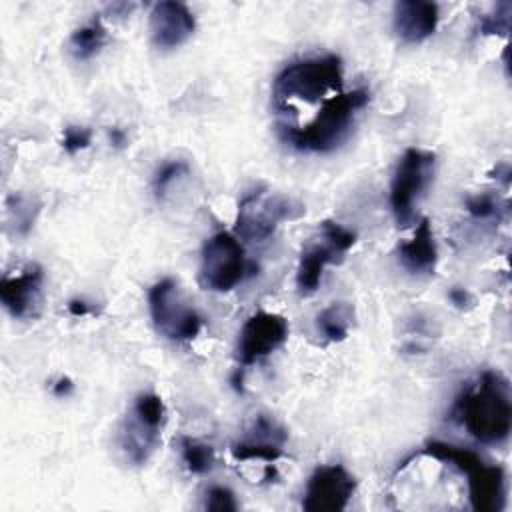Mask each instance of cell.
Segmentation results:
<instances>
[{
    "instance_id": "6da1fadb",
    "label": "cell",
    "mask_w": 512,
    "mask_h": 512,
    "mask_svg": "<svg viewBox=\"0 0 512 512\" xmlns=\"http://www.w3.org/2000/svg\"><path fill=\"white\" fill-rule=\"evenodd\" d=\"M454 416L478 442H504L512 428L508 380L494 370L482 372L478 382L458 396L454 404Z\"/></svg>"
},
{
    "instance_id": "7a4b0ae2",
    "label": "cell",
    "mask_w": 512,
    "mask_h": 512,
    "mask_svg": "<svg viewBox=\"0 0 512 512\" xmlns=\"http://www.w3.org/2000/svg\"><path fill=\"white\" fill-rule=\"evenodd\" d=\"M370 92L354 88L338 92L324 102L316 118L306 126H282V138L302 152H330L348 134L354 116L368 104Z\"/></svg>"
},
{
    "instance_id": "3957f363",
    "label": "cell",
    "mask_w": 512,
    "mask_h": 512,
    "mask_svg": "<svg viewBox=\"0 0 512 512\" xmlns=\"http://www.w3.org/2000/svg\"><path fill=\"white\" fill-rule=\"evenodd\" d=\"M422 456H430L440 462H448L468 476V496L472 510L476 512H500L506 502V476L502 466L486 464L476 452L446 444L440 440L428 442Z\"/></svg>"
},
{
    "instance_id": "277c9868",
    "label": "cell",
    "mask_w": 512,
    "mask_h": 512,
    "mask_svg": "<svg viewBox=\"0 0 512 512\" xmlns=\"http://www.w3.org/2000/svg\"><path fill=\"white\" fill-rule=\"evenodd\" d=\"M342 58L336 54H324L314 58H304L284 66L274 78V100L284 106L292 98L306 102H316L328 92L338 94L342 88Z\"/></svg>"
},
{
    "instance_id": "5b68a950",
    "label": "cell",
    "mask_w": 512,
    "mask_h": 512,
    "mask_svg": "<svg viewBox=\"0 0 512 512\" xmlns=\"http://www.w3.org/2000/svg\"><path fill=\"white\" fill-rule=\"evenodd\" d=\"M356 244V234L334 220H324L318 236L312 238L300 252L296 268V288L302 296L318 290L324 268L344 260L348 250Z\"/></svg>"
},
{
    "instance_id": "8992f818",
    "label": "cell",
    "mask_w": 512,
    "mask_h": 512,
    "mask_svg": "<svg viewBox=\"0 0 512 512\" xmlns=\"http://www.w3.org/2000/svg\"><path fill=\"white\" fill-rule=\"evenodd\" d=\"M166 422V406L154 392H142L134 398L128 416L118 430V444L132 464H144L156 450Z\"/></svg>"
},
{
    "instance_id": "52a82bcc",
    "label": "cell",
    "mask_w": 512,
    "mask_h": 512,
    "mask_svg": "<svg viewBox=\"0 0 512 512\" xmlns=\"http://www.w3.org/2000/svg\"><path fill=\"white\" fill-rule=\"evenodd\" d=\"M302 214L304 206L298 200L260 188L240 200L234 228L248 242H264L276 232L280 222L296 220Z\"/></svg>"
},
{
    "instance_id": "ba28073f",
    "label": "cell",
    "mask_w": 512,
    "mask_h": 512,
    "mask_svg": "<svg viewBox=\"0 0 512 512\" xmlns=\"http://www.w3.org/2000/svg\"><path fill=\"white\" fill-rule=\"evenodd\" d=\"M148 308L156 330L168 340L188 342L202 330V316L190 306L172 278H164L150 288Z\"/></svg>"
},
{
    "instance_id": "9c48e42d",
    "label": "cell",
    "mask_w": 512,
    "mask_h": 512,
    "mask_svg": "<svg viewBox=\"0 0 512 512\" xmlns=\"http://www.w3.org/2000/svg\"><path fill=\"white\" fill-rule=\"evenodd\" d=\"M436 166V154L424 148H408L396 164L390 182V208L398 226H410L414 206L428 188Z\"/></svg>"
},
{
    "instance_id": "30bf717a",
    "label": "cell",
    "mask_w": 512,
    "mask_h": 512,
    "mask_svg": "<svg viewBox=\"0 0 512 512\" xmlns=\"http://www.w3.org/2000/svg\"><path fill=\"white\" fill-rule=\"evenodd\" d=\"M248 272L242 244L226 230L212 234L202 248L198 282L204 290L230 292Z\"/></svg>"
},
{
    "instance_id": "8fae6325",
    "label": "cell",
    "mask_w": 512,
    "mask_h": 512,
    "mask_svg": "<svg viewBox=\"0 0 512 512\" xmlns=\"http://www.w3.org/2000/svg\"><path fill=\"white\" fill-rule=\"evenodd\" d=\"M288 322L284 316L258 310L242 326L238 336L236 358L242 368L256 364L258 360L276 352L288 340Z\"/></svg>"
},
{
    "instance_id": "7c38bea8",
    "label": "cell",
    "mask_w": 512,
    "mask_h": 512,
    "mask_svg": "<svg viewBox=\"0 0 512 512\" xmlns=\"http://www.w3.org/2000/svg\"><path fill=\"white\" fill-rule=\"evenodd\" d=\"M356 490V478L340 464L318 466L306 486L302 508L308 512H340Z\"/></svg>"
},
{
    "instance_id": "4fadbf2b",
    "label": "cell",
    "mask_w": 512,
    "mask_h": 512,
    "mask_svg": "<svg viewBox=\"0 0 512 512\" xmlns=\"http://www.w3.org/2000/svg\"><path fill=\"white\" fill-rule=\"evenodd\" d=\"M42 284L44 272L38 264H28L20 274L2 276L0 300L10 316L18 320L36 318L42 308Z\"/></svg>"
},
{
    "instance_id": "5bb4252c",
    "label": "cell",
    "mask_w": 512,
    "mask_h": 512,
    "mask_svg": "<svg viewBox=\"0 0 512 512\" xmlns=\"http://www.w3.org/2000/svg\"><path fill=\"white\" fill-rule=\"evenodd\" d=\"M194 28V14L182 2L164 0L150 10V36L158 48L170 50L182 46L194 34Z\"/></svg>"
},
{
    "instance_id": "9a60e30c",
    "label": "cell",
    "mask_w": 512,
    "mask_h": 512,
    "mask_svg": "<svg viewBox=\"0 0 512 512\" xmlns=\"http://www.w3.org/2000/svg\"><path fill=\"white\" fill-rule=\"evenodd\" d=\"M248 432L250 434L244 440L234 442L230 446V452L238 462L240 460L242 462L244 460L276 462L278 458L284 456L282 444L286 442L288 434L278 422H274L266 414H258V416H254Z\"/></svg>"
},
{
    "instance_id": "2e32d148",
    "label": "cell",
    "mask_w": 512,
    "mask_h": 512,
    "mask_svg": "<svg viewBox=\"0 0 512 512\" xmlns=\"http://www.w3.org/2000/svg\"><path fill=\"white\" fill-rule=\"evenodd\" d=\"M438 4L424 0H400L394 4V30L400 40L418 44L438 26Z\"/></svg>"
},
{
    "instance_id": "e0dca14e",
    "label": "cell",
    "mask_w": 512,
    "mask_h": 512,
    "mask_svg": "<svg viewBox=\"0 0 512 512\" xmlns=\"http://www.w3.org/2000/svg\"><path fill=\"white\" fill-rule=\"evenodd\" d=\"M398 258L410 274H434L438 262V248L428 218H422L414 228V234L398 246Z\"/></svg>"
},
{
    "instance_id": "ac0fdd59",
    "label": "cell",
    "mask_w": 512,
    "mask_h": 512,
    "mask_svg": "<svg viewBox=\"0 0 512 512\" xmlns=\"http://www.w3.org/2000/svg\"><path fill=\"white\" fill-rule=\"evenodd\" d=\"M354 324V306L348 302H332L316 316V328L326 342L346 340Z\"/></svg>"
},
{
    "instance_id": "d6986e66",
    "label": "cell",
    "mask_w": 512,
    "mask_h": 512,
    "mask_svg": "<svg viewBox=\"0 0 512 512\" xmlns=\"http://www.w3.org/2000/svg\"><path fill=\"white\" fill-rule=\"evenodd\" d=\"M106 38H108L106 26L98 16H94L70 34L68 48L76 60H88L102 50V46L106 44Z\"/></svg>"
},
{
    "instance_id": "ffe728a7",
    "label": "cell",
    "mask_w": 512,
    "mask_h": 512,
    "mask_svg": "<svg viewBox=\"0 0 512 512\" xmlns=\"http://www.w3.org/2000/svg\"><path fill=\"white\" fill-rule=\"evenodd\" d=\"M180 452H182V462L188 472L192 474H206L214 468L216 456L214 448L198 438L192 436H182L180 440Z\"/></svg>"
},
{
    "instance_id": "44dd1931",
    "label": "cell",
    "mask_w": 512,
    "mask_h": 512,
    "mask_svg": "<svg viewBox=\"0 0 512 512\" xmlns=\"http://www.w3.org/2000/svg\"><path fill=\"white\" fill-rule=\"evenodd\" d=\"M510 14H512V4L510 2H498L496 6H492L490 12L480 16V20H478L480 34H484V36H492V34L506 36L508 30H510Z\"/></svg>"
},
{
    "instance_id": "7402d4cb",
    "label": "cell",
    "mask_w": 512,
    "mask_h": 512,
    "mask_svg": "<svg viewBox=\"0 0 512 512\" xmlns=\"http://www.w3.org/2000/svg\"><path fill=\"white\" fill-rule=\"evenodd\" d=\"M186 172H188V164H186L184 160H172V162L162 164L160 170L156 172L154 180H152L154 196H156L158 200H164V196H166L170 184H172L176 178L184 176Z\"/></svg>"
},
{
    "instance_id": "603a6c76",
    "label": "cell",
    "mask_w": 512,
    "mask_h": 512,
    "mask_svg": "<svg viewBox=\"0 0 512 512\" xmlns=\"http://www.w3.org/2000/svg\"><path fill=\"white\" fill-rule=\"evenodd\" d=\"M466 212L474 220H498L502 206L492 194H474L466 200Z\"/></svg>"
},
{
    "instance_id": "cb8c5ba5",
    "label": "cell",
    "mask_w": 512,
    "mask_h": 512,
    "mask_svg": "<svg viewBox=\"0 0 512 512\" xmlns=\"http://www.w3.org/2000/svg\"><path fill=\"white\" fill-rule=\"evenodd\" d=\"M92 142V130L86 126H68L62 136V148L68 154H76L80 150H86Z\"/></svg>"
},
{
    "instance_id": "d4e9b609",
    "label": "cell",
    "mask_w": 512,
    "mask_h": 512,
    "mask_svg": "<svg viewBox=\"0 0 512 512\" xmlns=\"http://www.w3.org/2000/svg\"><path fill=\"white\" fill-rule=\"evenodd\" d=\"M8 208L12 212H16V228L26 234L34 222V216L38 212V208H32V202L26 200L24 196H12L8 200Z\"/></svg>"
},
{
    "instance_id": "484cf974",
    "label": "cell",
    "mask_w": 512,
    "mask_h": 512,
    "mask_svg": "<svg viewBox=\"0 0 512 512\" xmlns=\"http://www.w3.org/2000/svg\"><path fill=\"white\" fill-rule=\"evenodd\" d=\"M204 506H206L208 510H214V512H230V510H236V508H238L232 490H228V488H224V486H212V488L206 492V502H204Z\"/></svg>"
},
{
    "instance_id": "4316f807",
    "label": "cell",
    "mask_w": 512,
    "mask_h": 512,
    "mask_svg": "<svg viewBox=\"0 0 512 512\" xmlns=\"http://www.w3.org/2000/svg\"><path fill=\"white\" fill-rule=\"evenodd\" d=\"M448 298H450V302L456 306V308H466L470 302H472V296H470V292L468 290H464V288H460V286H454L450 292H448Z\"/></svg>"
},
{
    "instance_id": "83f0119b",
    "label": "cell",
    "mask_w": 512,
    "mask_h": 512,
    "mask_svg": "<svg viewBox=\"0 0 512 512\" xmlns=\"http://www.w3.org/2000/svg\"><path fill=\"white\" fill-rule=\"evenodd\" d=\"M68 312H70L72 316H76V318H82V316L92 314L94 310H92V306H90L86 300L74 298V300H70V302H68Z\"/></svg>"
},
{
    "instance_id": "f1b7e54d",
    "label": "cell",
    "mask_w": 512,
    "mask_h": 512,
    "mask_svg": "<svg viewBox=\"0 0 512 512\" xmlns=\"http://www.w3.org/2000/svg\"><path fill=\"white\" fill-rule=\"evenodd\" d=\"M72 390H74V384H72V380H70L68 376H60V378L52 384V394H54L56 398H64V396L72 394Z\"/></svg>"
},
{
    "instance_id": "f546056e",
    "label": "cell",
    "mask_w": 512,
    "mask_h": 512,
    "mask_svg": "<svg viewBox=\"0 0 512 512\" xmlns=\"http://www.w3.org/2000/svg\"><path fill=\"white\" fill-rule=\"evenodd\" d=\"M108 138H110V142H112L114 148H122V146L126 144V132H124L122 128H118V126H112V128L108 130Z\"/></svg>"
}]
</instances>
